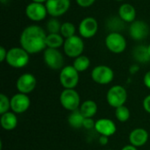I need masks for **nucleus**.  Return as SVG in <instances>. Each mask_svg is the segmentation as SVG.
Here are the masks:
<instances>
[{
    "instance_id": "nucleus-27",
    "label": "nucleus",
    "mask_w": 150,
    "mask_h": 150,
    "mask_svg": "<svg viewBox=\"0 0 150 150\" xmlns=\"http://www.w3.org/2000/svg\"><path fill=\"white\" fill-rule=\"evenodd\" d=\"M61 26H62V24L59 22L57 18H50L46 24L47 31L48 33H60Z\"/></svg>"
},
{
    "instance_id": "nucleus-38",
    "label": "nucleus",
    "mask_w": 150,
    "mask_h": 150,
    "mask_svg": "<svg viewBox=\"0 0 150 150\" xmlns=\"http://www.w3.org/2000/svg\"><path fill=\"white\" fill-rule=\"evenodd\" d=\"M148 52H149V54L150 55V44L148 46Z\"/></svg>"
},
{
    "instance_id": "nucleus-26",
    "label": "nucleus",
    "mask_w": 150,
    "mask_h": 150,
    "mask_svg": "<svg viewBox=\"0 0 150 150\" xmlns=\"http://www.w3.org/2000/svg\"><path fill=\"white\" fill-rule=\"evenodd\" d=\"M130 115V111L126 105H122L115 109V117L120 122H127L129 120Z\"/></svg>"
},
{
    "instance_id": "nucleus-25",
    "label": "nucleus",
    "mask_w": 150,
    "mask_h": 150,
    "mask_svg": "<svg viewBox=\"0 0 150 150\" xmlns=\"http://www.w3.org/2000/svg\"><path fill=\"white\" fill-rule=\"evenodd\" d=\"M76 27L73 23L67 21V22H63L62 24L60 33L62 35V37L64 39H68V38H70L72 36L76 35Z\"/></svg>"
},
{
    "instance_id": "nucleus-33",
    "label": "nucleus",
    "mask_w": 150,
    "mask_h": 150,
    "mask_svg": "<svg viewBox=\"0 0 150 150\" xmlns=\"http://www.w3.org/2000/svg\"><path fill=\"white\" fill-rule=\"evenodd\" d=\"M7 51L5 49V47H0V62H4L6 60V56H7Z\"/></svg>"
},
{
    "instance_id": "nucleus-17",
    "label": "nucleus",
    "mask_w": 150,
    "mask_h": 150,
    "mask_svg": "<svg viewBox=\"0 0 150 150\" xmlns=\"http://www.w3.org/2000/svg\"><path fill=\"white\" fill-rule=\"evenodd\" d=\"M149 133L144 128H135L129 134V142L131 145L139 148L144 146L149 141Z\"/></svg>"
},
{
    "instance_id": "nucleus-10",
    "label": "nucleus",
    "mask_w": 150,
    "mask_h": 150,
    "mask_svg": "<svg viewBox=\"0 0 150 150\" xmlns=\"http://www.w3.org/2000/svg\"><path fill=\"white\" fill-rule=\"evenodd\" d=\"M98 31V22L93 17H86L81 20L78 25V33L83 39L94 37Z\"/></svg>"
},
{
    "instance_id": "nucleus-30",
    "label": "nucleus",
    "mask_w": 150,
    "mask_h": 150,
    "mask_svg": "<svg viewBox=\"0 0 150 150\" xmlns=\"http://www.w3.org/2000/svg\"><path fill=\"white\" fill-rule=\"evenodd\" d=\"M76 4L82 8H89L96 2V0H76Z\"/></svg>"
},
{
    "instance_id": "nucleus-14",
    "label": "nucleus",
    "mask_w": 150,
    "mask_h": 150,
    "mask_svg": "<svg viewBox=\"0 0 150 150\" xmlns=\"http://www.w3.org/2000/svg\"><path fill=\"white\" fill-rule=\"evenodd\" d=\"M149 34V26L143 20H134L130 24L129 35L134 40H142Z\"/></svg>"
},
{
    "instance_id": "nucleus-39",
    "label": "nucleus",
    "mask_w": 150,
    "mask_h": 150,
    "mask_svg": "<svg viewBox=\"0 0 150 150\" xmlns=\"http://www.w3.org/2000/svg\"><path fill=\"white\" fill-rule=\"evenodd\" d=\"M115 1H117V2H122V1H124V0H115Z\"/></svg>"
},
{
    "instance_id": "nucleus-5",
    "label": "nucleus",
    "mask_w": 150,
    "mask_h": 150,
    "mask_svg": "<svg viewBox=\"0 0 150 150\" xmlns=\"http://www.w3.org/2000/svg\"><path fill=\"white\" fill-rule=\"evenodd\" d=\"M106 48L113 54L123 53L127 46L126 38L120 32H111L105 40Z\"/></svg>"
},
{
    "instance_id": "nucleus-7",
    "label": "nucleus",
    "mask_w": 150,
    "mask_h": 150,
    "mask_svg": "<svg viewBox=\"0 0 150 150\" xmlns=\"http://www.w3.org/2000/svg\"><path fill=\"white\" fill-rule=\"evenodd\" d=\"M43 60L45 64L53 70H61L64 67V57L58 48L47 47L43 51Z\"/></svg>"
},
{
    "instance_id": "nucleus-28",
    "label": "nucleus",
    "mask_w": 150,
    "mask_h": 150,
    "mask_svg": "<svg viewBox=\"0 0 150 150\" xmlns=\"http://www.w3.org/2000/svg\"><path fill=\"white\" fill-rule=\"evenodd\" d=\"M11 109V99L4 93L0 94V114L9 112Z\"/></svg>"
},
{
    "instance_id": "nucleus-36",
    "label": "nucleus",
    "mask_w": 150,
    "mask_h": 150,
    "mask_svg": "<svg viewBox=\"0 0 150 150\" xmlns=\"http://www.w3.org/2000/svg\"><path fill=\"white\" fill-rule=\"evenodd\" d=\"M138 70H139V67H138L137 65H133V66H131V68H130V72H131L132 74H135Z\"/></svg>"
},
{
    "instance_id": "nucleus-19",
    "label": "nucleus",
    "mask_w": 150,
    "mask_h": 150,
    "mask_svg": "<svg viewBox=\"0 0 150 150\" xmlns=\"http://www.w3.org/2000/svg\"><path fill=\"white\" fill-rule=\"evenodd\" d=\"M0 124L4 130L12 131L18 126V118L13 112H7L1 115Z\"/></svg>"
},
{
    "instance_id": "nucleus-40",
    "label": "nucleus",
    "mask_w": 150,
    "mask_h": 150,
    "mask_svg": "<svg viewBox=\"0 0 150 150\" xmlns=\"http://www.w3.org/2000/svg\"><path fill=\"white\" fill-rule=\"evenodd\" d=\"M107 150H111V149H107Z\"/></svg>"
},
{
    "instance_id": "nucleus-16",
    "label": "nucleus",
    "mask_w": 150,
    "mask_h": 150,
    "mask_svg": "<svg viewBox=\"0 0 150 150\" xmlns=\"http://www.w3.org/2000/svg\"><path fill=\"white\" fill-rule=\"evenodd\" d=\"M94 129L100 135H105V136L110 137L116 133L117 127H116V124L112 120L106 119V118H102L96 121Z\"/></svg>"
},
{
    "instance_id": "nucleus-13",
    "label": "nucleus",
    "mask_w": 150,
    "mask_h": 150,
    "mask_svg": "<svg viewBox=\"0 0 150 150\" xmlns=\"http://www.w3.org/2000/svg\"><path fill=\"white\" fill-rule=\"evenodd\" d=\"M37 84L36 77L31 73H25L18 76L16 82V87L19 93L29 94L35 88Z\"/></svg>"
},
{
    "instance_id": "nucleus-35",
    "label": "nucleus",
    "mask_w": 150,
    "mask_h": 150,
    "mask_svg": "<svg viewBox=\"0 0 150 150\" xmlns=\"http://www.w3.org/2000/svg\"><path fill=\"white\" fill-rule=\"evenodd\" d=\"M121 150H138L137 149V148L136 147H134V146H133V145H131V144H129V145H127V146H125V147H123Z\"/></svg>"
},
{
    "instance_id": "nucleus-8",
    "label": "nucleus",
    "mask_w": 150,
    "mask_h": 150,
    "mask_svg": "<svg viewBox=\"0 0 150 150\" xmlns=\"http://www.w3.org/2000/svg\"><path fill=\"white\" fill-rule=\"evenodd\" d=\"M127 100V91L125 87L121 85H113L111 87L106 94V101L108 105L113 108L125 105Z\"/></svg>"
},
{
    "instance_id": "nucleus-22",
    "label": "nucleus",
    "mask_w": 150,
    "mask_h": 150,
    "mask_svg": "<svg viewBox=\"0 0 150 150\" xmlns=\"http://www.w3.org/2000/svg\"><path fill=\"white\" fill-rule=\"evenodd\" d=\"M65 39L62 37L61 33H47L46 39L47 47L50 48H60L63 47Z\"/></svg>"
},
{
    "instance_id": "nucleus-24",
    "label": "nucleus",
    "mask_w": 150,
    "mask_h": 150,
    "mask_svg": "<svg viewBox=\"0 0 150 150\" xmlns=\"http://www.w3.org/2000/svg\"><path fill=\"white\" fill-rule=\"evenodd\" d=\"M91 66V60L86 55H80L76 58H75L73 62V67L80 73L87 70Z\"/></svg>"
},
{
    "instance_id": "nucleus-1",
    "label": "nucleus",
    "mask_w": 150,
    "mask_h": 150,
    "mask_svg": "<svg viewBox=\"0 0 150 150\" xmlns=\"http://www.w3.org/2000/svg\"><path fill=\"white\" fill-rule=\"evenodd\" d=\"M47 33L38 25H31L23 29L19 36V44L29 54H38L47 48Z\"/></svg>"
},
{
    "instance_id": "nucleus-41",
    "label": "nucleus",
    "mask_w": 150,
    "mask_h": 150,
    "mask_svg": "<svg viewBox=\"0 0 150 150\" xmlns=\"http://www.w3.org/2000/svg\"><path fill=\"white\" fill-rule=\"evenodd\" d=\"M1 1H3V0H1Z\"/></svg>"
},
{
    "instance_id": "nucleus-23",
    "label": "nucleus",
    "mask_w": 150,
    "mask_h": 150,
    "mask_svg": "<svg viewBox=\"0 0 150 150\" xmlns=\"http://www.w3.org/2000/svg\"><path fill=\"white\" fill-rule=\"evenodd\" d=\"M84 119L85 118L82 115V113L80 112L78 109V110L71 112V113L68 117V123L71 127L75 129H80L83 126Z\"/></svg>"
},
{
    "instance_id": "nucleus-18",
    "label": "nucleus",
    "mask_w": 150,
    "mask_h": 150,
    "mask_svg": "<svg viewBox=\"0 0 150 150\" xmlns=\"http://www.w3.org/2000/svg\"><path fill=\"white\" fill-rule=\"evenodd\" d=\"M119 17L122 21L131 24L136 18V10L134 6L129 3L122 4L118 10Z\"/></svg>"
},
{
    "instance_id": "nucleus-31",
    "label": "nucleus",
    "mask_w": 150,
    "mask_h": 150,
    "mask_svg": "<svg viewBox=\"0 0 150 150\" xmlns=\"http://www.w3.org/2000/svg\"><path fill=\"white\" fill-rule=\"evenodd\" d=\"M142 106H143V109L150 114V95H148L144 99H143V102H142Z\"/></svg>"
},
{
    "instance_id": "nucleus-3",
    "label": "nucleus",
    "mask_w": 150,
    "mask_h": 150,
    "mask_svg": "<svg viewBox=\"0 0 150 150\" xmlns=\"http://www.w3.org/2000/svg\"><path fill=\"white\" fill-rule=\"evenodd\" d=\"M59 81L64 89H75L79 83V72L73 65L64 66L60 71Z\"/></svg>"
},
{
    "instance_id": "nucleus-11",
    "label": "nucleus",
    "mask_w": 150,
    "mask_h": 150,
    "mask_svg": "<svg viewBox=\"0 0 150 150\" xmlns=\"http://www.w3.org/2000/svg\"><path fill=\"white\" fill-rule=\"evenodd\" d=\"M25 16L33 22H40L46 18L47 13V7L45 4L31 2L28 4L25 9Z\"/></svg>"
},
{
    "instance_id": "nucleus-12",
    "label": "nucleus",
    "mask_w": 150,
    "mask_h": 150,
    "mask_svg": "<svg viewBox=\"0 0 150 150\" xmlns=\"http://www.w3.org/2000/svg\"><path fill=\"white\" fill-rule=\"evenodd\" d=\"M70 0H47L45 4L47 13L52 18H58L65 13L70 8Z\"/></svg>"
},
{
    "instance_id": "nucleus-37",
    "label": "nucleus",
    "mask_w": 150,
    "mask_h": 150,
    "mask_svg": "<svg viewBox=\"0 0 150 150\" xmlns=\"http://www.w3.org/2000/svg\"><path fill=\"white\" fill-rule=\"evenodd\" d=\"M47 0H32V2H34V3H40V4H46Z\"/></svg>"
},
{
    "instance_id": "nucleus-21",
    "label": "nucleus",
    "mask_w": 150,
    "mask_h": 150,
    "mask_svg": "<svg viewBox=\"0 0 150 150\" xmlns=\"http://www.w3.org/2000/svg\"><path fill=\"white\" fill-rule=\"evenodd\" d=\"M134 58L141 63H146L150 61V55L148 52V46L139 45L133 50Z\"/></svg>"
},
{
    "instance_id": "nucleus-20",
    "label": "nucleus",
    "mask_w": 150,
    "mask_h": 150,
    "mask_svg": "<svg viewBox=\"0 0 150 150\" xmlns=\"http://www.w3.org/2000/svg\"><path fill=\"white\" fill-rule=\"evenodd\" d=\"M79 111L84 118H93L98 112V105L93 100H85L81 104Z\"/></svg>"
},
{
    "instance_id": "nucleus-29",
    "label": "nucleus",
    "mask_w": 150,
    "mask_h": 150,
    "mask_svg": "<svg viewBox=\"0 0 150 150\" xmlns=\"http://www.w3.org/2000/svg\"><path fill=\"white\" fill-rule=\"evenodd\" d=\"M95 124H96V121L92 118H85L83 120V127H84L87 130H91L92 128H95Z\"/></svg>"
},
{
    "instance_id": "nucleus-34",
    "label": "nucleus",
    "mask_w": 150,
    "mask_h": 150,
    "mask_svg": "<svg viewBox=\"0 0 150 150\" xmlns=\"http://www.w3.org/2000/svg\"><path fill=\"white\" fill-rule=\"evenodd\" d=\"M98 142H99V143L102 146H105V145H106L109 142V137L108 136H105V135H100V137L98 139Z\"/></svg>"
},
{
    "instance_id": "nucleus-15",
    "label": "nucleus",
    "mask_w": 150,
    "mask_h": 150,
    "mask_svg": "<svg viewBox=\"0 0 150 150\" xmlns=\"http://www.w3.org/2000/svg\"><path fill=\"white\" fill-rule=\"evenodd\" d=\"M30 105V98L26 94L18 92L11 98V110L16 114H20L26 112L29 109Z\"/></svg>"
},
{
    "instance_id": "nucleus-2",
    "label": "nucleus",
    "mask_w": 150,
    "mask_h": 150,
    "mask_svg": "<svg viewBox=\"0 0 150 150\" xmlns=\"http://www.w3.org/2000/svg\"><path fill=\"white\" fill-rule=\"evenodd\" d=\"M29 54L21 47H11L7 51L6 63L14 69H22L29 62Z\"/></svg>"
},
{
    "instance_id": "nucleus-32",
    "label": "nucleus",
    "mask_w": 150,
    "mask_h": 150,
    "mask_svg": "<svg viewBox=\"0 0 150 150\" xmlns=\"http://www.w3.org/2000/svg\"><path fill=\"white\" fill-rule=\"evenodd\" d=\"M143 83L144 85L150 90V70L146 72V74L143 76Z\"/></svg>"
},
{
    "instance_id": "nucleus-9",
    "label": "nucleus",
    "mask_w": 150,
    "mask_h": 150,
    "mask_svg": "<svg viewBox=\"0 0 150 150\" xmlns=\"http://www.w3.org/2000/svg\"><path fill=\"white\" fill-rule=\"evenodd\" d=\"M92 80L100 85L109 84L114 78V72L112 68L106 65H98L91 70Z\"/></svg>"
},
{
    "instance_id": "nucleus-4",
    "label": "nucleus",
    "mask_w": 150,
    "mask_h": 150,
    "mask_svg": "<svg viewBox=\"0 0 150 150\" xmlns=\"http://www.w3.org/2000/svg\"><path fill=\"white\" fill-rule=\"evenodd\" d=\"M62 106L69 112L78 110L81 105V98L75 89H64L60 94Z\"/></svg>"
},
{
    "instance_id": "nucleus-6",
    "label": "nucleus",
    "mask_w": 150,
    "mask_h": 150,
    "mask_svg": "<svg viewBox=\"0 0 150 150\" xmlns=\"http://www.w3.org/2000/svg\"><path fill=\"white\" fill-rule=\"evenodd\" d=\"M84 51V42L81 36H72L65 39L63 44L64 54L70 58H76L83 54Z\"/></svg>"
}]
</instances>
